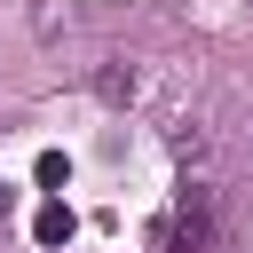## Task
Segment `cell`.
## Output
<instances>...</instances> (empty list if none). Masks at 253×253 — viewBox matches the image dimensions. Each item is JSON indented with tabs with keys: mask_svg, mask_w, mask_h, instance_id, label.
<instances>
[{
	"mask_svg": "<svg viewBox=\"0 0 253 253\" xmlns=\"http://www.w3.org/2000/svg\"><path fill=\"white\" fill-rule=\"evenodd\" d=\"M213 245V190H182L174 213L150 229V253H206Z\"/></svg>",
	"mask_w": 253,
	"mask_h": 253,
	"instance_id": "1",
	"label": "cell"
},
{
	"mask_svg": "<svg viewBox=\"0 0 253 253\" xmlns=\"http://www.w3.org/2000/svg\"><path fill=\"white\" fill-rule=\"evenodd\" d=\"M134 87H142V79H134V63H126V55H103V63H95V95H103L111 111H126V103H134Z\"/></svg>",
	"mask_w": 253,
	"mask_h": 253,
	"instance_id": "2",
	"label": "cell"
},
{
	"mask_svg": "<svg viewBox=\"0 0 253 253\" xmlns=\"http://www.w3.org/2000/svg\"><path fill=\"white\" fill-rule=\"evenodd\" d=\"M32 237H40V245H47V253H55V245H71V237H79V213H71V206H63V198H47V206H40V213H32Z\"/></svg>",
	"mask_w": 253,
	"mask_h": 253,
	"instance_id": "3",
	"label": "cell"
},
{
	"mask_svg": "<svg viewBox=\"0 0 253 253\" xmlns=\"http://www.w3.org/2000/svg\"><path fill=\"white\" fill-rule=\"evenodd\" d=\"M32 24H40V40H55V32H71V24H79V8H71V0H40V16H32Z\"/></svg>",
	"mask_w": 253,
	"mask_h": 253,
	"instance_id": "4",
	"label": "cell"
},
{
	"mask_svg": "<svg viewBox=\"0 0 253 253\" xmlns=\"http://www.w3.org/2000/svg\"><path fill=\"white\" fill-rule=\"evenodd\" d=\"M166 150H174V158H206V134H198V126H190V119H182V126H174V134H166Z\"/></svg>",
	"mask_w": 253,
	"mask_h": 253,
	"instance_id": "5",
	"label": "cell"
},
{
	"mask_svg": "<svg viewBox=\"0 0 253 253\" xmlns=\"http://www.w3.org/2000/svg\"><path fill=\"white\" fill-rule=\"evenodd\" d=\"M71 182V158L63 150H40V190H63Z\"/></svg>",
	"mask_w": 253,
	"mask_h": 253,
	"instance_id": "6",
	"label": "cell"
},
{
	"mask_svg": "<svg viewBox=\"0 0 253 253\" xmlns=\"http://www.w3.org/2000/svg\"><path fill=\"white\" fill-rule=\"evenodd\" d=\"M8 206H16V190H8V182H0V213H8Z\"/></svg>",
	"mask_w": 253,
	"mask_h": 253,
	"instance_id": "7",
	"label": "cell"
}]
</instances>
